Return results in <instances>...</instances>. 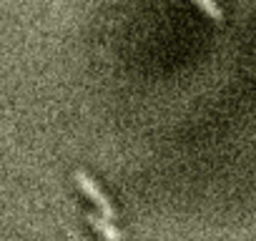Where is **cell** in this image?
<instances>
[{
    "label": "cell",
    "instance_id": "6da1fadb",
    "mask_svg": "<svg viewBox=\"0 0 256 241\" xmlns=\"http://www.w3.org/2000/svg\"><path fill=\"white\" fill-rule=\"evenodd\" d=\"M76 181H78V186H80V191L98 206V211H100V216L103 218H108V221H113L116 218V211H113V206H110V201H108V196L98 188V184L86 174V171H76Z\"/></svg>",
    "mask_w": 256,
    "mask_h": 241
},
{
    "label": "cell",
    "instance_id": "7a4b0ae2",
    "mask_svg": "<svg viewBox=\"0 0 256 241\" xmlns=\"http://www.w3.org/2000/svg\"><path fill=\"white\" fill-rule=\"evenodd\" d=\"M88 221L93 224V228L106 238V241H123V234L113 226V221H108V218H103L100 214H88Z\"/></svg>",
    "mask_w": 256,
    "mask_h": 241
},
{
    "label": "cell",
    "instance_id": "3957f363",
    "mask_svg": "<svg viewBox=\"0 0 256 241\" xmlns=\"http://www.w3.org/2000/svg\"><path fill=\"white\" fill-rule=\"evenodd\" d=\"M196 6H198V8L204 10V13H208V16H211L214 20H224V13H221V8H218V6H214L211 0H198Z\"/></svg>",
    "mask_w": 256,
    "mask_h": 241
}]
</instances>
